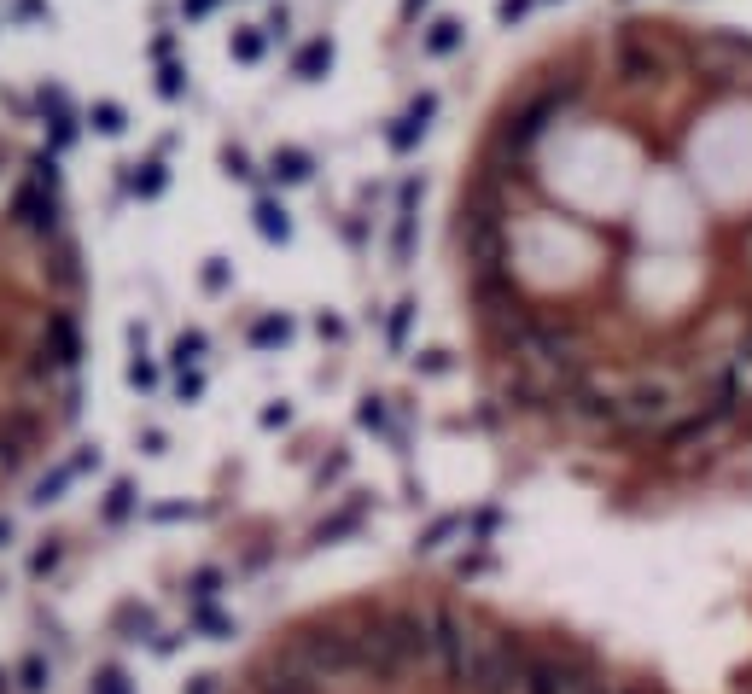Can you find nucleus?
I'll return each instance as SVG.
<instances>
[{"label":"nucleus","mask_w":752,"mask_h":694,"mask_svg":"<svg viewBox=\"0 0 752 694\" xmlns=\"http://www.w3.org/2000/svg\"><path fill=\"white\" fill-rule=\"evenodd\" d=\"M461 245L531 345L607 304H752V35L642 6L543 41L479 135Z\"/></svg>","instance_id":"f257e3e1"}]
</instances>
